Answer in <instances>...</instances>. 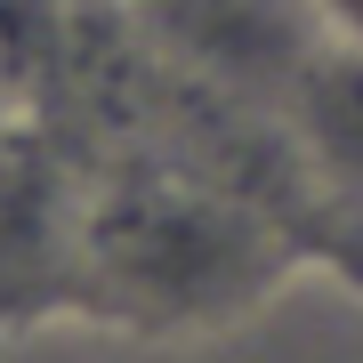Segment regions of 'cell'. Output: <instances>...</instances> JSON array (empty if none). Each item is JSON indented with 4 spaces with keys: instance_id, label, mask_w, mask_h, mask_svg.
<instances>
[{
    "instance_id": "cell-5",
    "label": "cell",
    "mask_w": 363,
    "mask_h": 363,
    "mask_svg": "<svg viewBox=\"0 0 363 363\" xmlns=\"http://www.w3.org/2000/svg\"><path fill=\"white\" fill-rule=\"evenodd\" d=\"M315 16L331 25V40H347V49H363V0H315Z\"/></svg>"
},
{
    "instance_id": "cell-1",
    "label": "cell",
    "mask_w": 363,
    "mask_h": 363,
    "mask_svg": "<svg viewBox=\"0 0 363 363\" xmlns=\"http://www.w3.org/2000/svg\"><path fill=\"white\" fill-rule=\"evenodd\" d=\"M298 274L307 259L259 210L178 169L169 154H113L81 169L73 323L138 347H186V339L242 331Z\"/></svg>"
},
{
    "instance_id": "cell-2",
    "label": "cell",
    "mask_w": 363,
    "mask_h": 363,
    "mask_svg": "<svg viewBox=\"0 0 363 363\" xmlns=\"http://www.w3.org/2000/svg\"><path fill=\"white\" fill-rule=\"evenodd\" d=\"M81 259V169L40 121H0V355L73 323Z\"/></svg>"
},
{
    "instance_id": "cell-6",
    "label": "cell",
    "mask_w": 363,
    "mask_h": 363,
    "mask_svg": "<svg viewBox=\"0 0 363 363\" xmlns=\"http://www.w3.org/2000/svg\"><path fill=\"white\" fill-rule=\"evenodd\" d=\"M121 9H130V0H121Z\"/></svg>"
},
{
    "instance_id": "cell-4",
    "label": "cell",
    "mask_w": 363,
    "mask_h": 363,
    "mask_svg": "<svg viewBox=\"0 0 363 363\" xmlns=\"http://www.w3.org/2000/svg\"><path fill=\"white\" fill-rule=\"evenodd\" d=\"M73 16H81V0H0V105L9 113L40 105L57 57L73 40Z\"/></svg>"
},
{
    "instance_id": "cell-3",
    "label": "cell",
    "mask_w": 363,
    "mask_h": 363,
    "mask_svg": "<svg viewBox=\"0 0 363 363\" xmlns=\"http://www.w3.org/2000/svg\"><path fill=\"white\" fill-rule=\"evenodd\" d=\"M130 9L186 73L218 81V89L267 105V113L291 97V81L331 40L315 0H130Z\"/></svg>"
}]
</instances>
